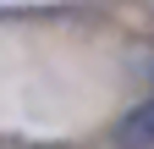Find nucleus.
I'll list each match as a JSON object with an SVG mask.
<instances>
[{
  "instance_id": "nucleus-1",
  "label": "nucleus",
  "mask_w": 154,
  "mask_h": 149,
  "mask_svg": "<svg viewBox=\"0 0 154 149\" xmlns=\"http://www.w3.org/2000/svg\"><path fill=\"white\" fill-rule=\"evenodd\" d=\"M116 144H121V149H154V100L132 105L127 116H121V127H116Z\"/></svg>"
}]
</instances>
